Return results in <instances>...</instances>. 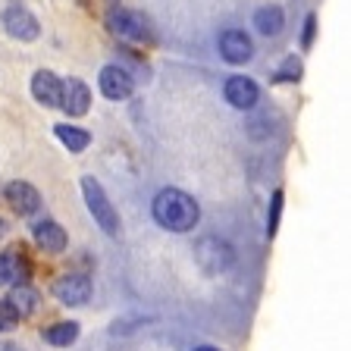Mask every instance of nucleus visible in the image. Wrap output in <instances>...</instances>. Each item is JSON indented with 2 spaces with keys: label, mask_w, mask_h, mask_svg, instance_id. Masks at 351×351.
Returning a JSON list of instances; mask_svg holds the SVG:
<instances>
[{
  "label": "nucleus",
  "mask_w": 351,
  "mask_h": 351,
  "mask_svg": "<svg viewBox=\"0 0 351 351\" xmlns=\"http://www.w3.org/2000/svg\"><path fill=\"white\" fill-rule=\"evenodd\" d=\"M151 210H154V219H157L163 229H169V232H191V229L197 226V219H201L197 201L179 189L157 191Z\"/></svg>",
  "instance_id": "1"
},
{
  "label": "nucleus",
  "mask_w": 351,
  "mask_h": 351,
  "mask_svg": "<svg viewBox=\"0 0 351 351\" xmlns=\"http://www.w3.org/2000/svg\"><path fill=\"white\" fill-rule=\"evenodd\" d=\"M82 191H85L88 210H91L97 226L107 235H119V213H117V207L110 204L107 191L101 189V182H97L95 176H85V179H82Z\"/></svg>",
  "instance_id": "2"
},
{
  "label": "nucleus",
  "mask_w": 351,
  "mask_h": 351,
  "mask_svg": "<svg viewBox=\"0 0 351 351\" xmlns=\"http://www.w3.org/2000/svg\"><path fill=\"white\" fill-rule=\"evenodd\" d=\"M110 32L123 41H147L151 38V29H147V19L135 10H110L107 16Z\"/></svg>",
  "instance_id": "3"
},
{
  "label": "nucleus",
  "mask_w": 351,
  "mask_h": 351,
  "mask_svg": "<svg viewBox=\"0 0 351 351\" xmlns=\"http://www.w3.org/2000/svg\"><path fill=\"white\" fill-rule=\"evenodd\" d=\"M53 295H57V301H63V304L79 307L91 298V279L82 276V273H66V276H60L57 282H53Z\"/></svg>",
  "instance_id": "4"
},
{
  "label": "nucleus",
  "mask_w": 351,
  "mask_h": 351,
  "mask_svg": "<svg viewBox=\"0 0 351 351\" xmlns=\"http://www.w3.org/2000/svg\"><path fill=\"white\" fill-rule=\"evenodd\" d=\"M223 97H226L235 110H251L261 101V88H257V82L248 79V75H232V79H226V85H223Z\"/></svg>",
  "instance_id": "5"
},
{
  "label": "nucleus",
  "mask_w": 351,
  "mask_h": 351,
  "mask_svg": "<svg viewBox=\"0 0 351 351\" xmlns=\"http://www.w3.org/2000/svg\"><path fill=\"white\" fill-rule=\"evenodd\" d=\"M91 107V91L82 79H66L60 85V110L69 117H85Z\"/></svg>",
  "instance_id": "6"
},
{
  "label": "nucleus",
  "mask_w": 351,
  "mask_h": 351,
  "mask_svg": "<svg viewBox=\"0 0 351 351\" xmlns=\"http://www.w3.org/2000/svg\"><path fill=\"white\" fill-rule=\"evenodd\" d=\"M251 53H254V44H251V38L241 29H226L219 35V57L226 60V63H232V66L248 63Z\"/></svg>",
  "instance_id": "7"
},
{
  "label": "nucleus",
  "mask_w": 351,
  "mask_h": 351,
  "mask_svg": "<svg viewBox=\"0 0 351 351\" xmlns=\"http://www.w3.org/2000/svg\"><path fill=\"white\" fill-rule=\"evenodd\" d=\"M97 85H101L104 97H110V101H125V97L132 95L135 82H132V75L125 73L123 66H104L101 75H97Z\"/></svg>",
  "instance_id": "8"
},
{
  "label": "nucleus",
  "mask_w": 351,
  "mask_h": 351,
  "mask_svg": "<svg viewBox=\"0 0 351 351\" xmlns=\"http://www.w3.org/2000/svg\"><path fill=\"white\" fill-rule=\"evenodd\" d=\"M3 25H7L10 38H16V41H35V38L41 35L38 19L25 7H10L7 13H3Z\"/></svg>",
  "instance_id": "9"
},
{
  "label": "nucleus",
  "mask_w": 351,
  "mask_h": 351,
  "mask_svg": "<svg viewBox=\"0 0 351 351\" xmlns=\"http://www.w3.org/2000/svg\"><path fill=\"white\" fill-rule=\"evenodd\" d=\"M3 197H7V204L13 207L19 217H29V213H35L38 207H41V195H38V189L29 182H10L7 189H3Z\"/></svg>",
  "instance_id": "10"
},
{
  "label": "nucleus",
  "mask_w": 351,
  "mask_h": 351,
  "mask_svg": "<svg viewBox=\"0 0 351 351\" xmlns=\"http://www.w3.org/2000/svg\"><path fill=\"white\" fill-rule=\"evenodd\" d=\"M197 261H201V267H204L207 273H219L223 267L232 263V248L219 239H204L197 245Z\"/></svg>",
  "instance_id": "11"
},
{
  "label": "nucleus",
  "mask_w": 351,
  "mask_h": 351,
  "mask_svg": "<svg viewBox=\"0 0 351 351\" xmlns=\"http://www.w3.org/2000/svg\"><path fill=\"white\" fill-rule=\"evenodd\" d=\"M60 85H63V82H60L51 69H38V73L32 75V95H35V101L44 104V107H60Z\"/></svg>",
  "instance_id": "12"
},
{
  "label": "nucleus",
  "mask_w": 351,
  "mask_h": 351,
  "mask_svg": "<svg viewBox=\"0 0 351 351\" xmlns=\"http://www.w3.org/2000/svg\"><path fill=\"white\" fill-rule=\"evenodd\" d=\"M35 241H38V248L47 251V254H60L66 248V232L53 219H41L35 226Z\"/></svg>",
  "instance_id": "13"
},
{
  "label": "nucleus",
  "mask_w": 351,
  "mask_h": 351,
  "mask_svg": "<svg viewBox=\"0 0 351 351\" xmlns=\"http://www.w3.org/2000/svg\"><path fill=\"white\" fill-rule=\"evenodd\" d=\"M25 279H29V267H25L22 254H16V251H3V254H0V285L25 282Z\"/></svg>",
  "instance_id": "14"
},
{
  "label": "nucleus",
  "mask_w": 351,
  "mask_h": 351,
  "mask_svg": "<svg viewBox=\"0 0 351 351\" xmlns=\"http://www.w3.org/2000/svg\"><path fill=\"white\" fill-rule=\"evenodd\" d=\"M7 301H10V307H13L19 317H29V314H35L38 311V292L32 289V285H25V282H16Z\"/></svg>",
  "instance_id": "15"
},
{
  "label": "nucleus",
  "mask_w": 351,
  "mask_h": 351,
  "mask_svg": "<svg viewBox=\"0 0 351 351\" xmlns=\"http://www.w3.org/2000/svg\"><path fill=\"white\" fill-rule=\"evenodd\" d=\"M41 339L47 345H57V348H66L79 339V323H53V326L41 329Z\"/></svg>",
  "instance_id": "16"
},
{
  "label": "nucleus",
  "mask_w": 351,
  "mask_h": 351,
  "mask_svg": "<svg viewBox=\"0 0 351 351\" xmlns=\"http://www.w3.org/2000/svg\"><path fill=\"white\" fill-rule=\"evenodd\" d=\"M254 25H257V32L261 35H279L282 32V25H285V16H282V10L279 7H261L254 13Z\"/></svg>",
  "instance_id": "17"
},
{
  "label": "nucleus",
  "mask_w": 351,
  "mask_h": 351,
  "mask_svg": "<svg viewBox=\"0 0 351 351\" xmlns=\"http://www.w3.org/2000/svg\"><path fill=\"white\" fill-rule=\"evenodd\" d=\"M53 132H57V138L63 141L66 147L73 154H82L88 145H91V135H88L85 129H79V125H66V123H60V125H53Z\"/></svg>",
  "instance_id": "18"
},
{
  "label": "nucleus",
  "mask_w": 351,
  "mask_h": 351,
  "mask_svg": "<svg viewBox=\"0 0 351 351\" xmlns=\"http://www.w3.org/2000/svg\"><path fill=\"white\" fill-rule=\"evenodd\" d=\"M273 79L276 82H298L301 79V60L298 57H285V63L276 69Z\"/></svg>",
  "instance_id": "19"
},
{
  "label": "nucleus",
  "mask_w": 351,
  "mask_h": 351,
  "mask_svg": "<svg viewBox=\"0 0 351 351\" xmlns=\"http://www.w3.org/2000/svg\"><path fill=\"white\" fill-rule=\"evenodd\" d=\"M279 213H282V191H273V197H270V217H267V235H276V229H279Z\"/></svg>",
  "instance_id": "20"
},
{
  "label": "nucleus",
  "mask_w": 351,
  "mask_h": 351,
  "mask_svg": "<svg viewBox=\"0 0 351 351\" xmlns=\"http://www.w3.org/2000/svg\"><path fill=\"white\" fill-rule=\"evenodd\" d=\"M16 326H19V314L10 307V301H0V332L16 329Z\"/></svg>",
  "instance_id": "21"
},
{
  "label": "nucleus",
  "mask_w": 351,
  "mask_h": 351,
  "mask_svg": "<svg viewBox=\"0 0 351 351\" xmlns=\"http://www.w3.org/2000/svg\"><path fill=\"white\" fill-rule=\"evenodd\" d=\"M314 32H317V16L311 13L304 19V35H301V47H311L314 44Z\"/></svg>",
  "instance_id": "22"
},
{
  "label": "nucleus",
  "mask_w": 351,
  "mask_h": 351,
  "mask_svg": "<svg viewBox=\"0 0 351 351\" xmlns=\"http://www.w3.org/2000/svg\"><path fill=\"white\" fill-rule=\"evenodd\" d=\"M0 351H22V348H16V345H0Z\"/></svg>",
  "instance_id": "23"
},
{
  "label": "nucleus",
  "mask_w": 351,
  "mask_h": 351,
  "mask_svg": "<svg viewBox=\"0 0 351 351\" xmlns=\"http://www.w3.org/2000/svg\"><path fill=\"white\" fill-rule=\"evenodd\" d=\"M195 351H217V348H210V345H197Z\"/></svg>",
  "instance_id": "24"
}]
</instances>
